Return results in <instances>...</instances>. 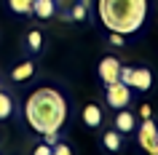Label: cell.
Listing matches in <instances>:
<instances>
[{
    "label": "cell",
    "mask_w": 158,
    "mask_h": 155,
    "mask_svg": "<svg viewBox=\"0 0 158 155\" xmlns=\"http://www.w3.org/2000/svg\"><path fill=\"white\" fill-rule=\"evenodd\" d=\"M67 107L64 96L54 88H38L30 94L24 104V115L27 123L32 126L38 134H46V131H62V126L67 123Z\"/></svg>",
    "instance_id": "cell-1"
},
{
    "label": "cell",
    "mask_w": 158,
    "mask_h": 155,
    "mask_svg": "<svg viewBox=\"0 0 158 155\" xmlns=\"http://www.w3.org/2000/svg\"><path fill=\"white\" fill-rule=\"evenodd\" d=\"M99 22L123 38L139 32L148 19V0H97Z\"/></svg>",
    "instance_id": "cell-2"
},
{
    "label": "cell",
    "mask_w": 158,
    "mask_h": 155,
    "mask_svg": "<svg viewBox=\"0 0 158 155\" xmlns=\"http://www.w3.org/2000/svg\"><path fill=\"white\" fill-rule=\"evenodd\" d=\"M105 96H107V107L123 110V107H129V102H131V88H129L126 83L115 80V83H107V86H105Z\"/></svg>",
    "instance_id": "cell-3"
},
{
    "label": "cell",
    "mask_w": 158,
    "mask_h": 155,
    "mask_svg": "<svg viewBox=\"0 0 158 155\" xmlns=\"http://www.w3.org/2000/svg\"><path fill=\"white\" fill-rule=\"evenodd\" d=\"M137 137H139V147L148 153L153 145H158V126L153 118H142L139 128H137Z\"/></svg>",
    "instance_id": "cell-4"
},
{
    "label": "cell",
    "mask_w": 158,
    "mask_h": 155,
    "mask_svg": "<svg viewBox=\"0 0 158 155\" xmlns=\"http://www.w3.org/2000/svg\"><path fill=\"white\" fill-rule=\"evenodd\" d=\"M118 72H121V62L115 56H105L97 67V75H99V80L107 86V83H115L118 80Z\"/></svg>",
    "instance_id": "cell-5"
},
{
    "label": "cell",
    "mask_w": 158,
    "mask_h": 155,
    "mask_svg": "<svg viewBox=\"0 0 158 155\" xmlns=\"http://www.w3.org/2000/svg\"><path fill=\"white\" fill-rule=\"evenodd\" d=\"M129 86L137 88V91H150V86H153V72H150L148 67H134L131 83H129Z\"/></svg>",
    "instance_id": "cell-6"
},
{
    "label": "cell",
    "mask_w": 158,
    "mask_h": 155,
    "mask_svg": "<svg viewBox=\"0 0 158 155\" xmlns=\"http://www.w3.org/2000/svg\"><path fill=\"white\" fill-rule=\"evenodd\" d=\"M137 128V118H134L129 110H118V115H115V131H121V134H131V131Z\"/></svg>",
    "instance_id": "cell-7"
},
{
    "label": "cell",
    "mask_w": 158,
    "mask_h": 155,
    "mask_svg": "<svg viewBox=\"0 0 158 155\" xmlns=\"http://www.w3.org/2000/svg\"><path fill=\"white\" fill-rule=\"evenodd\" d=\"M81 115H83V123L89 128H99L102 126V107L99 104H86Z\"/></svg>",
    "instance_id": "cell-8"
},
{
    "label": "cell",
    "mask_w": 158,
    "mask_h": 155,
    "mask_svg": "<svg viewBox=\"0 0 158 155\" xmlns=\"http://www.w3.org/2000/svg\"><path fill=\"white\" fill-rule=\"evenodd\" d=\"M32 14L38 19H51L56 14V3H54V0H35L32 3Z\"/></svg>",
    "instance_id": "cell-9"
},
{
    "label": "cell",
    "mask_w": 158,
    "mask_h": 155,
    "mask_svg": "<svg viewBox=\"0 0 158 155\" xmlns=\"http://www.w3.org/2000/svg\"><path fill=\"white\" fill-rule=\"evenodd\" d=\"M32 72H35L32 62H22V64H16L14 70H11V80H14V83H24V80L32 78Z\"/></svg>",
    "instance_id": "cell-10"
},
{
    "label": "cell",
    "mask_w": 158,
    "mask_h": 155,
    "mask_svg": "<svg viewBox=\"0 0 158 155\" xmlns=\"http://www.w3.org/2000/svg\"><path fill=\"white\" fill-rule=\"evenodd\" d=\"M102 147L107 150V153H118L121 150V131H105V137H102Z\"/></svg>",
    "instance_id": "cell-11"
},
{
    "label": "cell",
    "mask_w": 158,
    "mask_h": 155,
    "mask_svg": "<svg viewBox=\"0 0 158 155\" xmlns=\"http://www.w3.org/2000/svg\"><path fill=\"white\" fill-rule=\"evenodd\" d=\"M11 115H14V99H11V94L0 91V120H8Z\"/></svg>",
    "instance_id": "cell-12"
},
{
    "label": "cell",
    "mask_w": 158,
    "mask_h": 155,
    "mask_svg": "<svg viewBox=\"0 0 158 155\" xmlns=\"http://www.w3.org/2000/svg\"><path fill=\"white\" fill-rule=\"evenodd\" d=\"M8 6L14 14H19V16H30L32 14V0H8Z\"/></svg>",
    "instance_id": "cell-13"
},
{
    "label": "cell",
    "mask_w": 158,
    "mask_h": 155,
    "mask_svg": "<svg viewBox=\"0 0 158 155\" xmlns=\"http://www.w3.org/2000/svg\"><path fill=\"white\" fill-rule=\"evenodd\" d=\"M27 46H30L32 51H40V46H43V35H40V32H35V30H32V32L27 35Z\"/></svg>",
    "instance_id": "cell-14"
},
{
    "label": "cell",
    "mask_w": 158,
    "mask_h": 155,
    "mask_svg": "<svg viewBox=\"0 0 158 155\" xmlns=\"http://www.w3.org/2000/svg\"><path fill=\"white\" fill-rule=\"evenodd\" d=\"M70 19H75V22H83V19H86V6H83V3L73 6V14H70Z\"/></svg>",
    "instance_id": "cell-15"
},
{
    "label": "cell",
    "mask_w": 158,
    "mask_h": 155,
    "mask_svg": "<svg viewBox=\"0 0 158 155\" xmlns=\"http://www.w3.org/2000/svg\"><path fill=\"white\" fill-rule=\"evenodd\" d=\"M40 137H43V142H46V145H51V147L62 139V137H59V131H46V134H40Z\"/></svg>",
    "instance_id": "cell-16"
},
{
    "label": "cell",
    "mask_w": 158,
    "mask_h": 155,
    "mask_svg": "<svg viewBox=\"0 0 158 155\" xmlns=\"http://www.w3.org/2000/svg\"><path fill=\"white\" fill-rule=\"evenodd\" d=\"M51 155H73V150H70L67 145H62V142H56L54 150H51Z\"/></svg>",
    "instance_id": "cell-17"
},
{
    "label": "cell",
    "mask_w": 158,
    "mask_h": 155,
    "mask_svg": "<svg viewBox=\"0 0 158 155\" xmlns=\"http://www.w3.org/2000/svg\"><path fill=\"white\" fill-rule=\"evenodd\" d=\"M123 43H126V38L121 32H110V46H115V48H118V46H123Z\"/></svg>",
    "instance_id": "cell-18"
},
{
    "label": "cell",
    "mask_w": 158,
    "mask_h": 155,
    "mask_svg": "<svg viewBox=\"0 0 158 155\" xmlns=\"http://www.w3.org/2000/svg\"><path fill=\"white\" fill-rule=\"evenodd\" d=\"M51 150H54V147H51V145H46V142H43V145H38V147H35V150H32V155H51Z\"/></svg>",
    "instance_id": "cell-19"
},
{
    "label": "cell",
    "mask_w": 158,
    "mask_h": 155,
    "mask_svg": "<svg viewBox=\"0 0 158 155\" xmlns=\"http://www.w3.org/2000/svg\"><path fill=\"white\" fill-rule=\"evenodd\" d=\"M139 115H142V118H153V110H150V104H142V107H139Z\"/></svg>",
    "instance_id": "cell-20"
}]
</instances>
